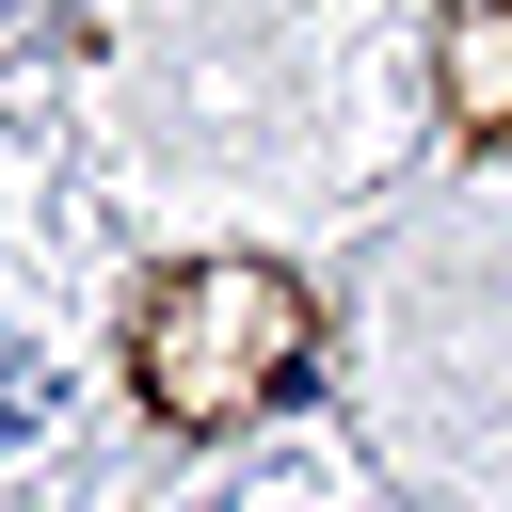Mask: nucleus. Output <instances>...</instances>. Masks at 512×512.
Returning <instances> with one entry per match:
<instances>
[{
  "label": "nucleus",
  "mask_w": 512,
  "mask_h": 512,
  "mask_svg": "<svg viewBox=\"0 0 512 512\" xmlns=\"http://www.w3.org/2000/svg\"><path fill=\"white\" fill-rule=\"evenodd\" d=\"M32 432H48V352L0 336V448H32Z\"/></svg>",
  "instance_id": "1"
}]
</instances>
